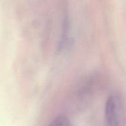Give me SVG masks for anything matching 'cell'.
I'll return each instance as SVG.
<instances>
[{
    "label": "cell",
    "mask_w": 126,
    "mask_h": 126,
    "mask_svg": "<svg viewBox=\"0 0 126 126\" xmlns=\"http://www.w3.org/2000/svg\"><path fill=\"white\" fill-rule=\"evenodd\" d=\"M105 126H126V107L119 93L108 97L105 109Z\"/></svg>",
    "instance_id": "6da1fadb"
},
{
    "label": "cell",
    "mask_w": 126,
    "mask_h": 126,
    "mask_svg": "<svg viewBox=\"0 0 126 126\" xmlns=\"http://www.w3.org/2000/svg\"><path fill=\"white\" fill-rule=\"evenodd\" d=\"M49 126H72L71 121L66 116H60L54 119Z\"/></svg>",
    "instance_id": "7a4b0ae2"
}]
</instances>
